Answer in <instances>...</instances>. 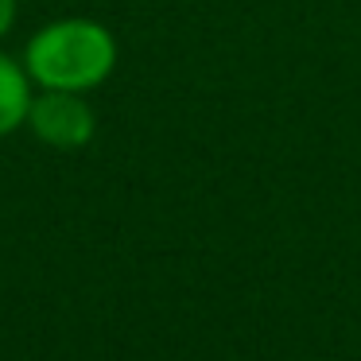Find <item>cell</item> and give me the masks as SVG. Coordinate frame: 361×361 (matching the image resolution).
<instances>
[{"mask_svg": "<svg viewBox=\"0 0 361 361\" xmlns=\"http://www.w3.org/2000/svg\"><path fill=\"white\" fill-rule=\"evenodd\" d=\"M27 105H32V78H27L24 63L0 51V136H12L16 128H24Z\"/></svg>", "mask_w": 361, "mask_h": 361, "instance_id": "cell-3", "label": "cell"}, {"mask_svg": "<svg viewBox=\"0 0 361 361\" xmlns=\"http://www.w3.org/2000/svg\"><path fill=\"white\" fill-rule=\"evenodd\" d=\"M27 128L39 144L59 152H78L94 140L97 117L86 94H66V90H39L27 105Z\"/></svg>", "mask_w": 361, "mask_h": 361, "instance_id": "cell-2", "label": "cell"}, {"mask_svg": "<svg viewBox=\"0 0 361 361\" xmlns=\"http://www.w3.org/2000/svg\"><path fill=\"white\" fill-rule=\"evenodd\" d=\"M24 71L35 90L90 94L117 71V39L105 24L86 16L51 20L27 39Z\"/></svg>", "mask_w": 361, "mask_h": 361, "instance_id": "cell-1", "label": "cell"}, {"mask_svg": "<svg viewBox=\"0 0 361 361\" xmlns=\"http://www.w3.org/2000/svg\"><path fill=\"white\" fill-rule=\"evenodd\" d=\"M12 24H16V0H0V39L12 32Z\"/></svg>", "mask_w": 361, "mask_h": 361, "instance_id": "cell-4", "label": "cell"}]
</instances>
